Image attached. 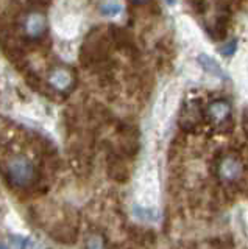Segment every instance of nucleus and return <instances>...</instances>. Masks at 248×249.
Here are the masks:
<instances>
[{
    "label": "nucleus",
    "mask_w": 248,
    "mask_h": 249,
    "mask_svg": "<svg viewBox=\"0 0 248 249\" xmlns=\"http://www.w3.org/2000/svg\"><path fill=\"white\" fill-rule=\"evenodd\" d=\"M49 28V22H47V16L41 10H30L24 16H22L20 20V30L22 35H24L28 41H39L45 36Z\"/></svg>",
    "instance_id": "f03ea898"
},
{
    "label": "nucleus",
    "mask_w": 248,
    "mask_h": 249,
    "mask_svg": "<svg viewBox=\"0 0 248 249\" xmlns=\"http://www.w3.org/2000/svg\"><path fill=\"white\" fill-rule=\"evenodd\" d=\"M49 83L57 90H67L72 86V73L67 69L57 67L49 75Z\"/></svg>",
    "instance_id": "7ed1b4c3"
},
{
    "label": "nucleus",
    "mask_w": 248,
    "mask_h": 249,
    "mask_svg": "<svg viewBox=\"0 0 248 249\" xmlns=\"http://www.w3.org/2000/svg\"><path fill=\"white\" fill-rule=\"evenodd\" d=\"M100 11H102L103 16H117L122 11V6L115 2H106L100 6Z\"/></svg>",
    "instance_id": "39448f33"
},
{
    "label": "nucleus",
    "mask_w": 248,
    "mask_h": 249,
    "mask_svg": "<svg viewBox=\"0 0 248 249\" xmlns=\"http://www.w3.org/2000/svg\"><path fill=\"white\" fill-rule=\"evenodd\" d=\"M200 62H201V66H203L205 70H208L209 73H214V75H223L222 72V69L219 67V64H217L215 61H212L209 56H206V54H201L200 56Z\"/></svg>",
    "instance_id": "20e7f679"
},
{
    "label": "nucleus",
    "mask_w": 248,
    "mask_h": 249,
    "mask_svg": "<svg viewBox=\"0 0 248 249\" xmlns=\"http://www.w3.org/2000/svg\"><path fill=\"white\" fill-rule=\"evenodd\" d=\"M6 176L13 187L16 189H27L32 185L36 176V170L33 162L27 156L16 154L6 163Z\"/></svg>",
    "instance_id": "f257e3e1"
}]
</instances>
